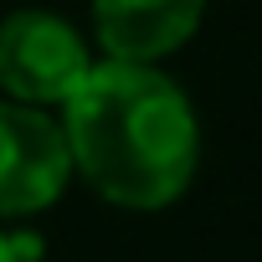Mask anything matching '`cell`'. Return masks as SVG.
I'll list each match as a JSON object with an SVG mask.
<instances>
[{"label":"cell","instance_id":"3957f363","mask_svg":"<svg viewBox=\"0 0 262 262\" xmlns=\"http://www.w3.org/2000/svg\"><path fill=\"white\" fill-rule=\"evenodd\" d=\"M72 185L62 123L47 108L0 98V221H31Z\"/></svg>","mask_w":262,"mask_h":262},{"label":"cell","instance_id":"6da1fadb","mask_svg":"<svg viewBox=\"0 0 262 262\" xmlns=\"http://www.w3.org/2000/svg\"><path fill=\"white\" fill-rule=\"evenodd\" d=\"M72 180L118 211H165L201 170V113L165 67L98 57L57 108Z\"/></svg>","mask_w":262,"mask_h":262},{"label":"cell","instance_id":"277c9868","mask_svg":"<svg viewBox=\"0 0 262 262\" xmlns=\"http://www.w3.org/2000/svg\"><path fill=\"white\" fill-rule=\"evenodd\" d=\"M211 0H88V41L108 62L160 67L201 31Z\"/></svg>","mask_w":262,"mask_h":262},{"label":"cell","instance_id":"7a4b0ae2","mask_svg":"<svg viewBox=\"0 0 262 262\" xmlns=\"http://www.w3.org/2000/svg\"><path fill=\"white\" fill-rule=\"evenodd\" d=\"M93 41L47 6H21L0 16V98L26 108H62L93 72Z\"/></svg>","mask_w":262,"mask_h":262},{"label":"cell","instance_id":"5b68a950","mask_svg":"<svg viewBox=\"0 0 262 262\" xmlns=\"http://www.w3.org/2000/svg\"><path fill=\"white\" fill-rule=\"evenodd\" d=\"M0 262H16V252H11V231H0Z\"/></svg>","mask_w":262,"mask_h":262}]
</instances>
